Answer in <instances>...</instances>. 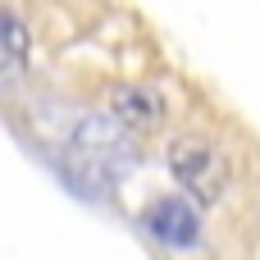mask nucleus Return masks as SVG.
<instances>
[{
  "label": "nucleus",
  "instance_id": "nucleus-2",
  "mask_svg": "<svg viewBox=\"0 0 260 260\" xmlns=\"http://www.w3.org/2000/svg\"><path fill=\"white\" fill-rule=\"evenodd\" d=\"M169 174L197 206H219V197L229 192V165L219 146H210L197 133H183L169 142Z\"/></svg>",
  "mask_w": 260,
  "mask_h": 260
},
{
  "label": "nucleus",
  "instance_id": "nucleus-1",
  "mask_svg": "<svg viewBox=\"0 0 260 260\" xmlns=\"http://www.w3.org/2000/svg\"><path fill=\"white\" fill-rule=\"evenodd\" d=\"M64 165L87 192H105V187L123 183L133 174V165H137L133 133L119 119H105V114L82 119L64 142Z\"/></svg>",
  "mask_w": 260,
  "mask_h": 260
},
{
  "label": "nucleus",
  "instance_id": "nucleus-5",
  "mask_svg": "<svg viewBox=\"0 0 260 260\" xmlns=\"http://www.w3.org/2000/svg\"><path fill=\"white\" fill-rule=\"evenodd\" d=\"M27 69V27L18 14H5V87L14 91Z\"/></svg>",
  "mask_w": 260,
  "mask_h": 260
},
{
  "label": "nucleus",
  "instance_id": "nucleus-3",
  "mask_svg": "<svg viewBox=\"0 0 260 260\" xmlns=\"http://www.w3.org/2000/svg\"><path fill=\"white\" fill-rule=\"evenodd\" d=\"M142 229L169 251H192L201 242V210L192 197H155L142 210Z\"/></svg>",
  "mask_w": 260,
  "mask_h": 260
},
{
  "label": "nucleus",
  "instance_id": "nucleus-4",
  "mask_svg": "<svg viewBox=\"0 0 260 260\" xmlns=\"http://www.w3.org/2000/svg\"><path fill=\"white\" fill-rule=\"evenodd\" d=\"M110 110H114V119L128 128V133H155L160 123H165V96L155 91V87H146V82H123L114 96H110Z\"/></svg>",
  "mask_w": 260,
  "mask_h": 260
}]
</instances>
